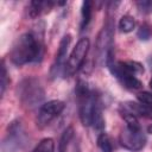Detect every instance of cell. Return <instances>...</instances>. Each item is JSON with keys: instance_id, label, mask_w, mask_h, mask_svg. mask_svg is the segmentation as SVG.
<instances>
[{"instance_id": "6da1fadb", "label": "cell", "mask_w": 152, "mask_h": 152, "mask_svg": "<svg viewBox=\"0 0 152 152\" xmlns=\"http://www.w3.org/2000/svg\"><path fill=\"white\" fill-rule=\"evenodd\" d=\"M44 53L42 38H38L32 32L21 34L14 43L10 57L15 65H24L31 62H39Z\"/></svg>"}, {"instance_id": "7a4b0ae2", "label": "cell", "mask_w": 152, "mask_h": 152, "mask_svg": "<svg viewBox=\"0 0 152 152\" xmlns=\"http://www.w3.org/2000/svg\"><path fill=\"white\" fill-rule=\"evenodd\" d=\"M89 48H90V42L88 38H81L76 43L64 66V75L66 77L72 76L81 68V65L86 59Z\"/></svg>"}, {"instance_id": "3957f363", "label": "cell", "mask_w": 152, "mask_h": 152, "mask_svg": "<svg viewBox=\"0 0 152 152\" xmlns=\"http://www.w3.org/2000/svg\"><path fill=\"white\" fill-rule=\"evenodd\" d=\"M65 104L63 101H59V100H52V101H49L46 103H44L39 112H38V116H37V125L43 128L45 126H48L56 116H58L63 109H64Z\"/></svg>"}, {"instance_id": "277c9868", "label": "cell", "mask_w": 152, "mask_h": 152, "mask_svg": "<svg viewBox=\"0 0 152 152\" xmlns=\"http://www.w3.org/2000/svg\"><path fill=\"white\" fill-rule=\"evenodd\" d=\"M120 144L129 151H140L146 144V137L142 134L141 129H131L125 127L120 133Z\"/></svg>"}, {"instance_id": "5b68a950", "label": "cell", "mask_w": 152, "mask_h": 152, "mask_svg": "<svg viewBox=\"0 0 152 152\" xmlns=\"http://www.w3.org/2000/svg\"><path fill=\"white\" fill-rule=\"evenodd\" d=\"M20 88H21L20 99L27 106H34L44 97V91L42 90L39 84L34 83L33 80H25L20 84Z\"/></svg>"}, {"instance_id": "8992f818", "label": "cell", "mask_w": 152, "mask_h": 152, "mask_svg": "<svg viewBox=\"0 0 152 152\" xmlns=\"http://www.w3.org/2000/svg\"><path fill=\"white\" fill-rule=\"evenodd\" d=\"M110 24H106L101 32L99 33L97 40H96V52L99 58H102L106 61V57L108 52L112 50V38H113V30Z\"/></svg>"}, {"instance_id": "52a82bcc", "label": "cell", "mask_w": 152, "mask_h": 152, "mask_svg": "<svg viewBox=\"0 0 152 152\" xmlns=\"http://www.w3.org/2000/svg\"><path fill=\"white\" fill-rule=\"evenodd\" d=\"M25 132L23 129V126L19 121H14L8 127V134H7V140L5 141L4 146H8L10 150H17L18 147L20 148L21 145L25 142Z\"/></svg>"}, {"instance_id": "ba28073f", "label": "cell", "mask_w": 152, "mask_h": 152, "mask_svg": "<svg viewBox=\"0 0 152 152\" xmlns=\"http://www.w3.org/2000/svg\"><path fill=\"white\" fill-rule=\"evenodd\" d=\"M71 43V34H64L61 43H59V46H58V51H57V55H56V58H55V62L51 66V76L55 77L58 75L59 70L65 66V57H66V52H68V49H69V45Z\"/></svg>"}, {"instance_id": "9c48e42d", "label": "cell", "mask_w": 152, "mask_h": 152, "mask_svg": "<svg viewBox=\"0 0 152 152\" xmlns=\"http://www.w3.org/2000/svg\"><path fill=\"white\" fill-rule=\"evenodd\" d=\"M124 107L127 110H129L131 113H133L135 116L140 115L144 118L152 119V106H147V104H142V103H135V102H127Z\"/></svg>"}, {"instance_id": "30bf717a", "label": "cell", "mask_w": 152, "mask_h": 152, "mask_svg": "<svg viewBox=\"0 0 152 152\" xmlns=\"http://www.w3.org/2000/svg\"><path fill=\"white\" fill-rule=\"evenodd\" d=\"M53 2L51 1H31L28 7V14L31 18H37L43 13H46L51 10Z\"/></svg>"}, {"instance_id": "8fae6325", "label": "cell", "mask_w": 152, "mask_h": 152, "mask_svg": "<svg viewBox=\"0 0 152 152\" xmlns=\"http://www.w3.org/2000/svg\"><path fill=\"white\" fill-rule=\"evenodd\" d=\"M118 65L124 69L125 71L132 74V75H137V74H142L144 72V68L140 63L134 62V61H128V62H119Z\"/></svg>"}, {"instance_id": "7c38bea8", "label": "cell", "mask_w": 152, "mask_h": 152, "mask_svg": "<svg viewBox=\"0 0 152 152\" xmlns=\"http://www.w3.org/2000/svg\"><path fill=\"white\" fill-rule=\"evenodd\" d=\"M74 137V128L71 126H69L68 128L64 129L59 142H58V152H66V148L69 146V142L71 140V138Z\"/></svg>"}, {"instance_id": "4fadbf2b", "label": "cell", "mask_w": 152, "mask_h": 152, "mask_svg": "<svg viewBox=\"0 0 152 152\" xmlns=\"http://www.w3.org/2000/svg\"><path fill=\"white\" fill-rule=\"evenodd\" d=\"M91 1H83L82 8H81V14H82V21H81V30H83L90 21L91 18Z\"/></svg>"}, {"instance_id": "5bb4252c", "label": "cell", "mask_w": 152, "mask_h": 152, "mask_svg": "<svg viewBox=\"0 0 152 152\" xmlns=\"http://www.w3.org/2000/svg\"><path fill=\"white\" fill-rule=\"evenodd\" d=\"M121 115L126 121V125H127L126 127H128L131 129H140V125H139L137 116L133 113H131L129 110H127L125 107H124V110L121 112Z\"/></svg>"}, {"instance_id": "9a60e30c", "label": "cell", "mask_w": 152, "mask_h": 152, "mask_svg": "<svg viewBox=\"0 0 152 152\" xmlns=\"http://www.w3.org/2000/svg\"><path fill=\"white\" fill-rule=\"evenodd\" d=\"M134 27H135V20L129 15H124L119 21V28L124 33H128L133 31Z\"/></svg>"}, {"instance_id": "2e32d148", "label": "cell", "mask_w": 152, "mask_h": 152, "mask_svg": "<svg viewBox=\"0 0 152 152\" xmlns=\"http://www.w3.org/2000/svg\"><path fill=\"white\" fill-rule=\"evenodd\" d=\"M97 146L102 152H112L113 151V145L110 141V138L106 133H100L97 137Z\"/></svg>"}, {"instance_id": "e0dca14e", "label": "cell", "mask_w": 152, "mask_h": 152, "mask_svg": "<svg viewBox=\"0 0 152 152\" xmlns=\"http://www.w3.org/2000/svg\"><path fill=\"white\" fill-rule=\"evenodd\" d=\"M53 151H55L53 140L51 138H45L37 145L33 152H53Z\"/></svg>"}, {"instance_id": "ac0fdd59", "label": "cell", "mask_w": 152, "mask_h": 152, "mask_svg": "<svg viewBox=\"0 0 152 152\" xmlns=\"http://www.w3.org/2000/svg\"><path fill=\"white\" fill-rule=\"evenodd\" d=\"M8 82L10 81H8V76H7V70H6L5 64L2 63L1 64V74H0V94L1 95H4Z\"/></svg>"}, {"instance_id": "d6986e66", "label": "cell", "mask_w": 152, "mask_h": 152, "mask_svg": "<svg viewBox=\"0 0 152 152\" xmlns=\"http://www.w3.org/2000/svg\"><path fill=\"white\" fill-rule=\"evenodd\" d=\"M138 38L140 40H148L151 34H152V31H151V27L147 25V24H142L140 26V28L138 30Z\"/></svg>"}, {"instance_id": "ffe728a7", "label": "cell", "mask_w": 152, "mask_h": 152, "mask_svg": "<svg viewBox=\"0 0 152 152\" xmlns=\"http://www.w3.org/2000/svg\"><path fill=\"white\" fill-rule=\"evenodd\" d=\"M137 99L139 100L140 103L142 104H147V106H152V93L148 91H141L137 95Z\"/></svg>"}, {"instance_id": "44dd1931", "label": "cell", "mask_w": 152, "mask_h": 152, "mask_svg": "<svg viewBox=\"0 0 152 152\" xmlns=\"http://www.w3.org/2000/svg\"><path fill=\"white\" fill-rule=\"evenodd\" d=\"M137 6L141 13H150L152 11V1H137Z\"/></svg>"}, {"instance_id": "7402d4cb", "label": "cell", "mask_w": 152, "mask_h": 152, "mask_svg": "<svg viewBox=\"0 0 152 152\" xmlns=\"http://www.w3.org/2000/svg\"><path fill=\"white\" fill-rule=\"evenodd\" d=\"M147 131H148V133H152V125H151V126H148Z\"/></svg>"}, {"instance_id": "603a6c76", "label": "cell", "mask_w": 152, "mask_h": 152, "mask_svg": "<svg viewBox=\"0 0 152 152\" xmlns=\"http://www.w3.org/2000/svg\"><path fill=\"white\" fill-rule=\"evenodd\" d=\"M148 84H150V88H151V89H152V78H151V80H150V83H148Z\"/></svg>"}]
</instances>
